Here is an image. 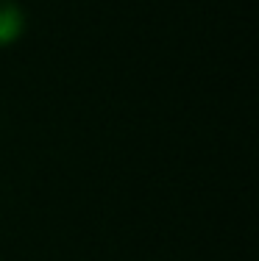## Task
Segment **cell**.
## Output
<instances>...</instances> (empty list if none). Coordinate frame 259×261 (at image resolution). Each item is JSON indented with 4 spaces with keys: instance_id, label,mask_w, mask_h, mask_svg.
I'll list each match as a JSON object with an SVG mask.
<instances>
[{
    "instance_id": "obj_1",
    "label": "cell",
    "mask_w": 259,
    "mask_h": 261,
    "mask_svg": "<svg viewBox=\"0 0 259 261\" xmlns=\"http://www.w3.org/2000/svg\"><path fill=\"white\" fill-rule=\"evenodd\" d=\"M26 31V11L14 0H0V47L14 45Z\"/></svg>"
}]
</instances>
